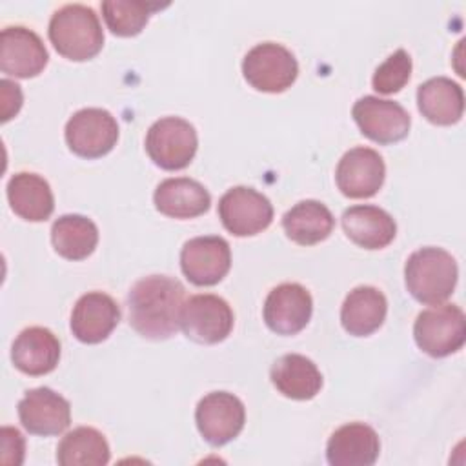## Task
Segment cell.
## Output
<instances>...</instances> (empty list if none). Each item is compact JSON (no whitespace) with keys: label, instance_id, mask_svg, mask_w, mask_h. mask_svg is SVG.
Listing matches in <instances>:
<instances>
[{"label":"cell","instance_id":"cell-10","mask_svg":"<svg viewBox=\"0 0 466 466\" xmlns=\"http://www.w3.org/2000/svg\"><path fill=\"white\" fill-rule=\"evenodd\" d=\"M195 422L204 441L211 446H224L242 431L246 408L242 400L229 391H211L198 400Z\"/></svg>","mask_w":466,"mask_h":466},{"label":"cell","instance_id":"cell-12","mask_svg":"<svg viewBox=\"0 0 466 466\" xmlns=\"http://www.w3.org/2000/svg\"><path fill=\"white\" fill-rule=\"evenodd\" d=\"M180 268L195 286L218 284L231 268V249L218 235L189 238L180 251Z\"/></svg>","mask_w":466,"mask_h":466},{"label":"cell","instance_id":"cell-2","mask_svg":"<svg viewBox=\"0 0 466 466\" xmlns=\"http://www.w3.org/2000/svg\"><path fill=\"white\" fill-rule=\"evenodd\" d=\"M47 35L58 55L75 62L96 56L104 46L100 20L84 4H67L56 9L49 20Z\"/></svg>","mask_w":466,"mask_h":466},{"label":"cell","instance_id":"cell-5","mask_svg":"<svg viewBox=\"0 0 466 466\" xmlns=\"http://www.w3.org/2000/svg\"><path fill=\"white\" fill-rule=\"evenodd\" d=\"M246 82L262 93H282L299 76V64L293 53L277 42H262L251 47L242 60Z\"/></svg>","mask_w":466,"mask_h":466},{"label":"cell","instance_id":"cell-14","mask_svg":"<svg viewBox=\"0 0 466 466\" xmlns=\"http://www.w3.org/2000/svg\"><path fill=\"white\" fill-rule=\"evenodd\" d=\"M313 313L309 291L297 282L275 286L264 302V322L277 335H295L304 329Z\"/></svg>","mask_w":466,"mask_h":466},{"label":"cell","instance_id":"cell-21","mask_svg":"<svg viewBox=\"0 0 466 466\" xmlns=\"http://www.w3.org/2000/svg\"><path fill=\"white\" fill-rule=\"evenodd\" d=\"M155 208L171 218H195L211 206L209 191L197 180L175 177L162 180L153 193Z\"/></svg>","mask_w":466,"mask_h":466},{"label":"cell","instance_id":"cell-13","mask_svg":"<svg viewBox=\"0 0 466 466\" xmlns=\"http://www.w3.org/2000/svg\"><path fill=\"white\" fill-rule=\"evenodd\" d=\"M386 166L371 147H351L342 155L335 169L337 187L350 198H370L384 184Z\"/></svg>","mask_w":466,"mask_h":466},{"label":"cell","instance_id":"cell-9","mask_svg":"<svg viewBox=\"0 0 466 466\" xmlns=\"http://www.w3.org/2000/svg\"><path fill=\"white\" fill-rule=\"evenodd\" d=\"M222 226L235 237H253L273 220V206L266 195L248 186L228 189L218 200Z\"/></svg>","mask_w":466,"mask_h":466},{"label":"cell","instance_id":"cell-27","mask_svg":"<svg viewBox=\"0 0 466 466\" xmlns=\"http://www.w3.org/2000/svg\"><path fill=\"white\" fill-rule=\"evenodd\" d=\"M51 242L60 257L67 260H82L95 251L98 244V228L84 215H62L51 226Z\"/></svg>","mask_w":466,"mask_h":466},{"label":"cell","instance_id":"cell-26","mask_svg":"<svg viewBox=\"0 0 466 466\" xmlns=\"http://www.w3.org/2000/svg\"><path fill=\"white\" fill-rule=\"evenodd\" d=\"M335 218L326 204L319 200H300L282 217V228L289 240L300 246H313L329 237Z\"/></svg>","mask_w":466,"mask_h":466},{"label":"cell","instance_id":"cell-6","mask_svg":"<svg viewBox=\"0 0 466 466\" xmlns=\"http://www.w3.org/2000/svg\"><path fill=\"white\" fill-rule=\"evenodd\" d=\"M198 147V137L186 118L164 116L151 124L146 133L149 158L166 171H178L189 166Z\"/></svg>","mask_w":466,"mask_h":466},{"label":"cell","instance_id":"cell-28","mask_svg":"<svg viewBox=\"0 0 466 466\" xmlns=\"http://www.w3.org/2000/svg\"><path fill=\"white\" fill-rule=\"evenodd\" d=\"M109 457L106 437L91 426H80L66 433L56 448V462L60 466H104Z\"/></svg>","mask_w":466,"mask_h":466},{"label":"cell","instance_id":"cell-1","mask_svg":"<svg viewBox=\"0 0 466 466\" xmlns=\"http://www.w3.org/2000/svg\"><path fill=\"white\" fill-rule=\"evenodd\" d=\"M186 289L167 275H149L133 284L127 293L129 326L151 340H166L180 328Z\"/></svg>","mask_w":466,"mask_h":466},{"label":"cell","instance_id":"cell-4","mask_svg":"<svg viewBox=\"0 0 466 466\" xmlns=\"http://www.w3.org/2000/svg\"><path fill=\"white\" fill-rule=\"evenodd\" d=\"M417 346L441 359L459 351L466 340V317L457 304H435L417 315L413 324Z\"/></svg>","mask_w":466,"mask_h":466},{"label":"cell","instance_id":"cell-32","mask_svg":"<svg viewBox=\"0 0 466 466\" xmlns=\"http://www.w3.org/2000/svg\"><path fill=\"white\" fill-rule=\"evenodd\" d=\"M2 461L7 457V453L15 451L20 462L24 461V437L16 428H2Z\"/></svg>","mask_w":466,"mask_h":466},{"label":"cell","instance_id":"cell-7","mask_svg":"<svg viewBox=\"0 0 466 466\" xmlns=\"http://www.w3.org/2000/svg\"><path fill=\"white\" fill-rule=\"evenodd\" d=\"M231 306L218 295L204 293L184 300L180 328L187 339L198 344H218L233 329Z\"/></svg>","mask_w":466,"mask_h":466},{"label":"cell","instance_id":"cell-16","mask_svg":"<svg viewBox=\"0 0 466 466\" xmlns=\"http://www.w3.org/2000/svg\"><path fill=\"white\" fill-rule=\"evenodd\" d=\"M18 419L31 435H60L71 422V406L66 397L42 386L20 399Z\"/></svg>","mask_w":466,"mask_h":466},{"label":"cell","instance_id":"cell-8","mask_svg":"<svg viewBox=\"0 0 466 466\" xmlns=\"http://www.w3.org/2000/svg\"><path fill=\"white\" fill-rule=\"evenodd\" d=\"M66 142L69 149L82 158H98L107 155L118 140L116 118L102 107H84L67 120Z\"/></svg>","mask_w":466,"mask_h":466},{"label":"cell","instance_id":"cell-20","mask_svg":"<svg viewBox=\"0 0 466 466\" xmlns=\"http://www.w3.org/2000/svg\"><path fill=\"white\" fill-rule=\"evenodd\" d=\"M342 229L346 237L364 249L386 248L397 235L393 217L371 204L351 206L342 213Z\"/></svg>","mask_w":466,"mask_h":466},{"label":"cell","instance_id":"cell-25","mask_svg":"<svg viewBox=\"0 0 466 466\" xmlns=\"http://www.w3.org/2000/svg\"><path fill=\"white\" fill-rule=\"evenodd\" d=\"M7 200L11 209L24 220H47L55 209L51 186L36 173L20 171L7 182Z\"/></svg>","mask_w":466,"mask_h":466},{"label":"cell","instance_id":"cell-17","mask_svg":"<svg viewBox=\"0 0 466 466\" xmlns=\"http://www.w3.org/2000/svg\"><path fill=\"white\" fill-rule=\"evenodd\" d=\"M120 320L116 300L102 291L84 293L71 311V331L84 344L106 340Z\"/></svg>","mask_w":466,"mask_h":466},{"label":"cell","instance_id":"cell-24","mask_svg":"<svg viewBox=\"0 0 466 466\" xmlns=\"http://www.w3.org/2000/svg\"><path fill=\"white\" fill-rule=\"evenodd\" d=\"M388 313L384 293L373 286L353 288L340 308L342 328L353 337H368L377 331Z\"/></svg>","mask_w":466,"mask_h":466},{"label":"cell","instance_id":"cell-18","mask_svg":"<svg viewBox=\"0 0 466 466\" xmlns=\"http://www.w3.org/2000/svg\"><path fill=\"white\" fill-rule=\"evenodd\" d=\"M11 360L15 368L25 375H46L53 371L60 360V340L47 328H25L16 335L11 346Z\"/></svg>","mask_w":466,"mask_h":466},{"label":"cell","instance_id":"cell-29","mask_svg":"<svg viewBox=\"0 0 466 466\" xmlns=\"http://www.w3.org/2000/svg\"><path fill=\"white\" fill-rule=\"evenodd\" d=\"M160 7L164 5L142 0H106L100 4L106 25L116 36L138 35L146 27L151 13Z\"/></svg>","mask_w":466,"mask_h":466},{"label":"cell","instance_id":"cell-22","mask_svg":"<svg viewBox=\"0 0 466 466\" xmlns=\"http://www.w3.org/2000/svg\"><path fill=\"white\" fill-rule=\"evenodd\" d=\"M417 107L431 124H457L464 113L462 87L448 76L428 78L417 87Z\"/></svg>","mask_w":466,"mask_h":466},{"label":"cell","instance_id":"cell-31","mask_svg":"<svg viewBox=\"0 0 466 466\" xmlns=\"http://www.w3.org/2000/svg\"><path fill=\"white\" fill-rule=\"evenodd\" d=\"M0 86H2V100H4V104H2V120L7 122L9 118H13L18 113V109L22 106V104H18V102H22V91H20L18 84H15L7 78H4L0 82Z\"/></svg>","mask_w":466,"mask_h":466},{"label":"cell","instance_id":"cell-15","mask_svg":"<svg viewBox=\"0 0 466 466\" xmlns=\"http://www.w3.org/2000/svg\"><path fill=\"white\" fill-rule=\"evenodd\" d=\"M49 55L42 38L24 27L9 25L0 35V69L16 78H31L44 71Z\"/></svg>","mask_w":466,"mask_h":466},{"label":"cell","instance_id":"cell-3","mask_svg":"<svg viewBox=\"0 0 466 466\" xmlns=\"http://www.w3.org/2000/svg\"><path fill=\"white\" fill-rule=\"evenodd\" d=\"M459 268L451 253L426 246L413 251L404 266V280L410 295L422 304H441L455 289Z\"/></svg>","mask_w":466,"mask_h":466},{"label":"cell","instance_id":"cell-11","mask_svg":"<svg viewBox=\"0 0 466 466\" xmlns=\"http://www.w3.org/2000/svg\"><path fill=\"white\" fill-rule=\"evenodd\" d=\"M351 115L360 133L377 144H393L406 138L411 126L410 113L399 102L373 95L359 98Z\"/></svg>","mask_w":466,"mask_h":466},{"label":"cell","instance_id":"cell-23","mask_svg":"<svg viewBox=\"0 0 466 466\" xmlns=\"http://www.w3.org/2000/svg\"><path fill=\"white\" fill-rule=\"evenodd\" d=\"M269 377L277 391L293 400H309L322 388V373L317 364L300 353L279 357L271 366Z\"/></svg>","mask_w":466,"mask_h":466},{"label":"cell","instance_id":"cell-19","mask_svg":"<svg viewBox=\"0 0 466 466\" xmlns=\"http://www.w3.org/2000/svg\"><path fill=\"white\" fill-rule=\"evenodd\" d=\"M380 451L377 431L364 422H350L335 430L326 446L331 466H371Z\"/></svg>","mask_w":466,"mask_h":466},{"label":"cell","instance_id":"cell-30","mask_svg":"<svg viewBox=\"0 0 466 466\" xmlns=\"http://www.w3.org/2000/svg\"><path fill=\"white\" fill-rule=\"evenodd\" d=\"M411 56L404 49L391 53L373 73L371 86L382 95H393L400 91L411 76Z\"/></svg>","mask_w":466,"mask_h":466}]
</instances>
